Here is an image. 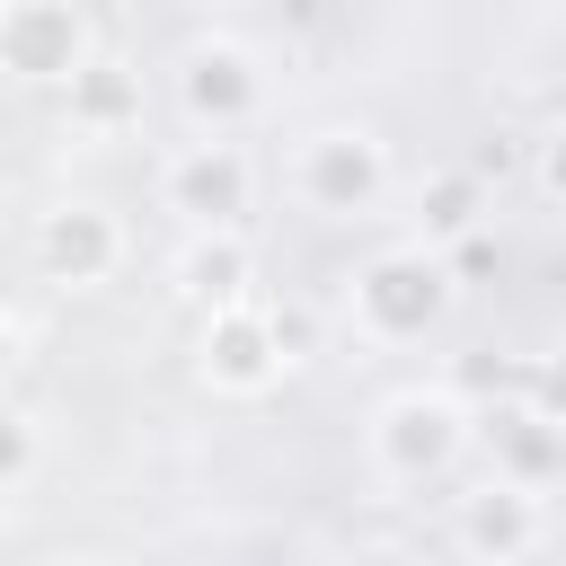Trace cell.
Returning <instances> with one entry per match:
<instances>
[{
    "mask_svg": "<svg viewBox=\"0 0 566 566\" xmlns=\"http://www.w3.org/2000/svg\"><path fill=\"white\" fill-rule=\"evenodd\" d=\"M442 310H451V274H442V256H424V248H389V256H371V265L354 274V318H363V336H380V345L424 336Z\"/></svg>",
    "mask_w": 566,
    "mask_h": 566,
    "instance_id": "1",
    "label": "cell"
},
{
    "mask_svg": "<svg viewBox=\"0 0 566 566\" xmlns=\"http://www.w3.org/2000/svg\"><path fill=\"white\" fill-rule=\"evenodd\" d=\"M460 442H469V416H460V398H442V389H398V398L371 416V469L398 478V486H424L433 469H451Z\"/></svg>",
    "mask_w": 566,
    "mask_h": 566,
    "instance_id": "2",
    "label": "cell"
},
{
    "mask_svg": "<svg viewBox=\"0 0 566 566\" xmlns=\"http://www.w3.org/2000/svg\"><path fill=\"white\" fill-rule=\"evenodd\" d=\"M177 106H186V124H195V133L230 142V133H239V124L265 106L256 53H248V44H230V35H212V44H186V62H177Z\"/></svg>",
    "mask_w": 566,
    "mask_h": 566,
    "instance_id": "3",
    "label": "cell"
},
{
    "mask_svg": "<svg viewBox=\"0 0 566 566\" xmlns=\"http://www.w3.org/2000/svg\"><path fill=\"white\" fill-rule=\"evenodd\" d=\"M159 195H168V212H186L195 230H239V212H248V150L195 133V142L168 150Z\"/></svg>",
    "mask_w": 566,
    "mask_h": 566,
    "instance_id": "4",
    "label": "cell"
},
{
    "mask_svg": "<svg viewBox=\"0 0 566 566\" xmlns=\"http://www.w3.org/2000/svg\"><path fill=\"white\" fill-rule=\"evenodd\" d=\"M0 62H9V80H27V88H71V80L88 71V27H80V9H71V0H9V18H0Z\"/></svg>",
    "mask_w": 566,
    "mask_h": 566,
    "instance_id": "5",
    "label": "cell"
},
{
    "mask_svg": "<svg viewBox=\"0 0 566 566\" xmlns=\"http://www.w3.org/2000/svg\"><path fill=\"white\" fill-rule=\"evenodd\" d=\"M389 186V159H380V142L371 133H310L301 150H292V195L310 203V212H363L371 195Z\"/></svg>",
    "mask_w": 566,
    "mask_h": 566,
    "instance_id": "6",
    "label": "cell"
},
{
    "mask_svg": "<svg viewBox=\"0 0 566 566\" xmlns=\"http://www.w3.org/2000/svg\"><path fill=\"white\" fill-rule=\"evenodd\" d=\"M195 354H203V380H212V389H230V398H256V389H274V371H283V336L265 327V310H256V301L212 310Z\"/></svg>",
    "mask_w": 566,
    "mask_h": 566,
    "instance_id": "7",
    "label": "cell"
},
{
    "mask_svg": "<svg viewBox=\"0 0 566 566\" xmlns=\"http://www.w3.org/2000/svg\"><path fill=\"white\" fill-rule=\"evenodd\" d=\"M115 256H124V230H115V212H97V203H53V212L35 221V265H44V283H62V292L106 283Z\"/></svg>",
    "mask_w": 566,
    "mask_h": 566,
    "instance_id": "8",
    "label": "cell"
},
{
    "mask_svg": "<svg viewBox=\"0 0 566 566\" xmlns=\"http://www.w3.org/2000/svg\"><path fill=\"white\" fill-rule=\"evenodd\" d=\"M460 548L513 566L522 548H539V495H531L522 478H486V486H469V495H460Z\"/></svg>",
    "mask_w": 566,
    "mask_h": 566,
    "instance_id": "9",
    "label": "cell"
},
{
    "mask_svg": "<svg viewBox=\"0 0 566 566\" xmlns=\"http://www.w3.org/2000/svg\"><path fill=\"white\" fill-rule=\"evenodd\" d=\"M177 283H186L195 301H212V310L248 301V292H239V283H248V248H239V230H195L186 256H177Z\"/></svg>",
    "mask_w": 566,
    "mask_h": 566,
    "instance_id": "10",
    "label": "cell"
},
{
    "mask_svg": "<svg viewBox=\"0 0 566 566\" xmlns=\"http://www.w3.org/2000/svg\"><path fill=\"white\" fill-rule=\"evenodd\" d=\"M133 106H142V88L124 80V62H88L71 80V124L80 133H115V124H133Z\"/></svg>",
    "mask_w": 566,
    "mask_h": 566,
    "instance_id": "11",
    "label": "cell"
},
{
    "mask_svg": "<svg viewBox=\"0 0 566 566\" xmlns=\"http://www.w3.org/2000/svg\"><path fill=\"white\" fill-rule=\"evenodd\" d=\"M539 186H548V195H566V124L539 142Z\"/></svg>",
    "mask_w": 566,
    "mask_h": 566,
    "instance_id": "12",
    "label": "cell"
},
{
    "mask_svg": "<svg viewBox=\"0 0 566 566\" xmlns=\"http://www.w3.org/2000/svg\"><path fill=\"white\" fill-rule=\"evenodd\" d=\"M539 416H548V424H566V363H548V371H539Z\"/></svg>",
    "mask_w": 566,
    "mask_h": 566,
    "instance_id": "13",
    "label": "cell"
},
{
    "mask_svg": "<svg viewBox=\"0 0 566 566\" xmlns=\"http://www.w3.org/2000/svg\"><path fill=\"white\" fill-rule=\"evenodd\" d=\"M44 566H115V557H88V548L71 557V548H62V557H44Z\"/></svg>",
    "mask_w": 566,
    "mask_h": 566,
    "instance_id": "14",
    "label": "cell"
},
{
    "mask_svg": "<svg viewBox=\"0 0 566 566\" xmlns=\"http://www.w3.org/2000/svg\"><path fill=\"white\" fill-rule=\"evenodd\" d=\"M345 566H398V557H345Z\"/></svg>",
    "mask_w": 566,
    "mask_h": 566,
    "instance_id": "15",
    "label": "cell"
}]
</instances>
